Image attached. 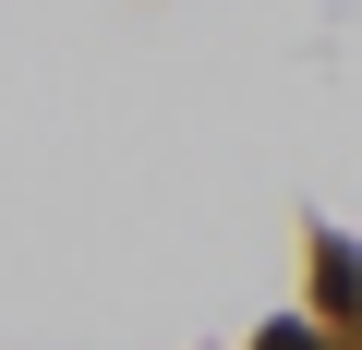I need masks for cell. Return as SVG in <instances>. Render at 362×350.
<instances>
[{
    "mask_svg": "<svg viewBox=\"0 0 362 350\" xmlns=\"http://www.w3.org/2000/svg\"><path fill=\"white\" fill-rule=\"evenodd\" d=\"M314 290H326V314H350V326H362V254H350V242H326V254H314Z\"/></svg>",
    "mask_w": 362,
    "mask_h": 350,
    "instance_id": "6da1fadb",
    "label": "cell"
},
{
    "mask_svg": "<svg viewBox=\"0 0 362 350\" xmlns=\"http://www.w3.org/2000/svg\"><path fill=\"white\" fill-rule=\"evenodd\" d=\"M266 350H314V326H278V338H266Z\"/></svg>",
    "mask_w": 362,
    "mask_h": 350,
    "instance_id": "7a4b0ae2",
    "label": "cell"
}]
</instances>
